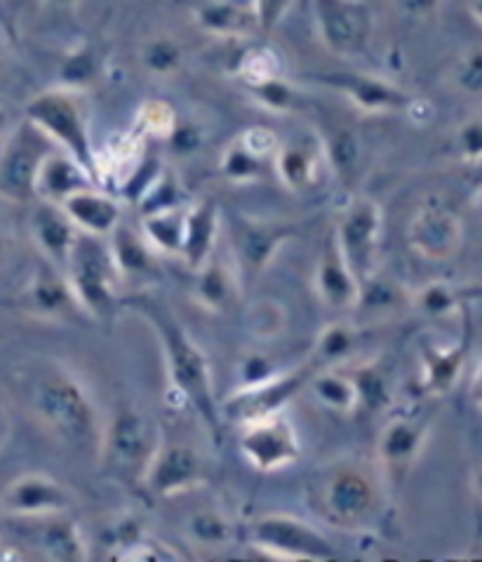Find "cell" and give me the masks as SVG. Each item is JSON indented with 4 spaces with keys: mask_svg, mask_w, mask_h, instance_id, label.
I'll list each match as a JSON object with an SVG mask.
<instances>
[{
    "mask_svg": "<svg viewBox=\"0 0 482 562\" xmlns=\"http://www.w3.org/2000/svg\"><path fill=\"white\" fill-rule=\"evenodd\" d=\"M123 308H135L154 327L172 391L193 409L212 440L220 445L224 438V412L214 393L210 360L201 346L181 327L175 313L152 294H132L130 300H123Z\"/></svg>",
    "mask_w": 482,
    "mask_h": 562,
    "instance_id": "cell-2",
    "label": "cell"
},
{
    "mask_svg": "<svg viewBox=\"0 0 482 562\" xmlns=\"http://www.w3.org/2000/svg\"><path fill=\"white\" fill-rule=\"evenodd\" d=\"M49 144L53 142L26 119L16 127V132H8L3 158H0V193H3L8 203L26 205L36 201L41 165L45 156L53 151Z\"/></svg>",
    "mask_w": 482,
    "mask_h": 562,
    "instance_id": "cell-9",
    "label": "cell"
},
{
    "mask_svg": "<svg viewBox=\"0 0 482 562\" xmlns=\"http://www.w3.org/2000/svg\"><path fill=\"white\" fill-rule=\"evenodd\" d=\"M471 14L475 16V22H478V24H482V0H473V5H471Z\"/></svg>",
    "mask_w": 482,
    "mask_h": 562,
    "instance_id": "cell-54",
    "label": "cell"
},
{
    "mask_svg": "<svg viewBox=\"0 0 482 562\" xmlns=\"http://www.w3.org/2000/svg\"><path fill=\"white\" fill-rule=\"evenodd\" d=\"M249 543L261 555L273 560H335L337 551L332 541L302 518L288 514H266L249 525Z\"/></svg>",
    "mask_w": 482,
    "mask_h": 562,
    "instance_id": "cell-8",
    "label": "cell"
},
{
    "mask_svg": "<svg viewBox=\"0 0 482 562\" xmlns=\"http://www.w3.org/2000/svg\"><path fill=\"white\" fill-rule=\"evenodd\" d=\"M245 90L261 109H269L273 113H294L306 106L304 94L299 92L285 76L255 82V86H247Z\"/></svg>",
    "mask_w": 482,
    "mask_h": 562,
    "instance_id": "cell-41",
    "label": "cell"
},
{
    "mask_svg": "<svg viewBox=\"0 0 482 562\" xmlns=\"http://www.w3.org/2000/svg\"><path fill=\"white\" fill-rule=\"evenodd\" d=\"M187 61V53L181 43L172 36H154L148 38L139 49L142 69L154 78H175L181 74Z\"/></svg>",
    "mask_w": 482,
    "mask_h": 562,
    "instance_id": "cell-38",
    "label": "cell"
},
{
    "mask_svg": "<svg viewBox=\"0 0 482 562\" xmlns=\"http://www.w3.org/2000/svg\"><path fill=\"white\" fill-rule=\"evenodd\" d=\"M115 560H142V562H165V560H181L179 553H175L168 543L158 541L156 537H146L144 532L132 539L127 547H123L121 553L113 555Z\"/></svg>",
    "mask_w": 482,
    "mask_h": 562,
    "instance_id": "cell-46",
    "label": "cell"
},
{
    "mask_svg": "<svg viewBox=\"0 0 482 562\" xmlns=\"http://www.w3.org/2000/svg\"><path fill=\"white\" fill-rule=\"evenodd\" d=\"M240 278L236 269L220 257H210L193 271V302L214 316H226L240 304Z\"/></svg>",
    "mask_w": 482,
    "mask_h": 562,
    "instance_id": "cell-24",
    "label": "cell"
},
{
    "mask_svg": "<svg viewBox=\"0 0 482 562\" xmlns=\"http://www.w3.org/2000/svg\"><path fill=\"white\" fill-rule=\"evenodd\" d=\"M71 492L45 473H24L3 490V516L14 520H43L69 514Z\"/></svg>",
    "mask_w": 482,
    "mask_h": 562,
    "instance_id": "cell-18",
    "label": "cell"
},
{
    "mask_svg": "<svg viewBox=\"0 0 482 562\" xmlns=\"http://www.w3.org/2000/svg\"><path fill=\"white\" fill-rule=\"evenodd\" d=\"M391 3L397 14H403L405 20L417 24L436 20L442 8V0H391Z\"/></svg>",
    "mask_w": 482,
    "mask_h": 562,
    "instance_id": "cell-49",
    "label": "cell"
},
{
    "mask_svg": "<svg viewBox=\"0 0 482 562\" xmlns=\"http://www.w3.org/2000/svg\"><path fill=\"white\" fill-rule=\"evenodd\" d=\"M280 139L266 127H249L226 146L220 160V172L234 184H253L269 172H276Z\"/></svg>",
    "mask_w": 482,
    "mask_h": 562,
    "instance_id": "cell-20",
    "label": "cell"
},
{
    "mask_svg": "<svg viewBox=\"0 0 482 562\" xmlns=\"http://www.w3.org/2000/svg\"><path fill=\"white\" fill-rule=\"evenodd\" d=\"M99 187L94 177L82 168V165L71 158L66 151H49L41 165L36 193L38 201L64 205L69 198L82 189Z\"/></svg>",
    "mask_w": 482,
    "mask_h": 562,
    "instance_id": "cell-26",
    "label": "cell"
},
{
    "mask_svg": "<svg viewBox=\"0 0 482 562\" xmlns=\"http://www.w3.org/2000/svg\"><path fill=\"white\" fill-rule=\"evenodd\" d=\"M220 238V207L212 201L189 203L187 210V234H184V259L187 267L195 271L214 255V245Z\"/></svg>",
    "mask_w": 482,
    "mask_h": 562,
    "instance_id": "cell-30",
    "label": "cell"
},
{
    "mask_svg": "<svg viewBox=\"0 0 482 562\" xmlns=\"http://www.w3.org/2000/svg\"><path fill=\"white\" fill-rule=\"evenodd\" d=\"M210 481L208 461L187 442H170L160 445L158 454L154 457L152 467L144 477V490L158 499H175L181 494L205 487Z\"/></svg>",
    "mask_w": 482,
    "mask_h": 562,
    "instance_id": "cell-15",
    "label": "cell"
},
{
    "mask_svg": "<svg viewBox=\"0 0 482 562\" xmlns=\"http://www.w3.org/2000/svg\"><path fill=\"white\" fill-rule=\"evenodd\" d=\"M452 156L467 165H482V121L473 119L455 130Z\"/></svg>",
    "mask_w": 482,
    "mask_h": 562,
    "instance_id": "cell-45",
    "label": "cell"
},
{
    "mask_svg": "<svg viewBox=\"0 0 482 562\" xmlns=\"http://www.w3.org/2000/svg\"><path fill=\"white\" fill-rule=\"evenodd\" d=\"M43 3H45V8H49L57 14H71L78 10L80 0H43Z\"/></svg>",
    "mask_w": 482,
    "mask_h": 562,
    "instance_id": "cell-51",
    "label": "cell"
},
{
    "mask_svg": "<svg viewBox=\"0 0 482 562\" xmlns=\"http://www.w3.org/2000/svg\"><path fill=\"white\" fill-rule=\"evenodd\" d=\"M299 234V224L288 220H259L236 217L231 222L236 259L249 273H261L271 267L280 247Z\"/></svg>",
    "mask_w": 482,
    "mask_h": 562,
    "instance_id": "cell-19",
    "label": "cell"
},
{
    "mask_svg": "<svg viewBox=\"0 0 482 562\" xmlns=\"http://www.w3.org/2000/svg\"><path fill=\"white\" fill-rule=\"evenodd\" d=\"M66 276H69L71 288L80 306L86 308L88 318L111 323L115 318V311L123 308L119 288L125 280L109 238L80 231L69 267H66Z\"/></svg>",
    "mask_w": 482,
    "mask_h": 562,
    "instance_id": "cell-4",
    "label": "cell"
},
{
    "mask_svg": "<svg viewBox=\"0 0 482 562\" xmlns=\"http://www.w3.org/2000/svg\"><path fill=\"white\" fill-rule=\"evenodd\" d=\"M187 210L189 205H179V207L144 214L142 217L144 236L158 252L181 259V252H184V234H187Z\"/></svg>",
    "mask_w": 482,
    "mask_h": 562,
    "instance_id": "cell-35",
    "label": "cell"
},
{
    "mask_svg": "<svg viewBox=\"0 0 482 562\" xmlns=\"http://www.w3.org/2000/svg\"><path fill=\"white\" fill-rule=\"evenodd\" d=\"M179 119L177 111L162 102V99H152V102H144L137 111V125L135 135L137 137H154V139H170Z\"/></svg>",
    "mask_w": 482,
    "mask_h": 562,
    "instance_id": "cell-44",
    "label": "cell"
},
{
    "mask_svg": "<svg viewBox=\"0 0 482 562\" xmlns=\"http://www.w3.org/2000/svg\"><path fill=\"white\" fill-rule=\"evenodd\" d=\"M318 36L337 57H360L374 31L370 8L362 0H313L311 3Z\"/></svg>",
    "mask_w": 482,
    "mask_h": 562,
    "instance_id": "cell-13",
    "label": "cell"
},
{
    "mask_svg": "<svg viewBox=\"0 0 482 562\" xmlns=\"http://www.w3.org/2000/svg\"><path fill=\"white\" fill-rule=\"evenodd\" d=\"M162 445L158 424L142 409L123 405L104 424L99 442V469L111 481L123 485H144V477Z\"/></svg>",
    "mask_w": 482,
    "mask_h": 562,
    "instance_id": "cell-3",
    "label": "cell"
},
{
    "mask_svg": "<svg viewBox=\"0 0 482 562\" xmlns=\"http://www.w3.org/2000/svg\"><path fill=\"white\" fill-rule=\"evenodd\" d=\"M306 391L313 393V398L323 407L337 412V415H346V417L358 415L360 398H358V389L351 372L344 374V372H337V368L315 372Z\"/></svg>",
    "mask_w": 482,
    "mask_h": 562,
    "instance_id": "cell-34",
    "label": "cell"
},
{
    "mask_svg": "<svg viewBox=\"0 0 482 562\" xmlns=\"http://www.w3.org/2000/svg\"><path fill=\"white\" fill-rule=\"evenodd\" d=\"M8 306H14L29 318L49 323L74 321L76 316L88 318L86 308L80 306L78 296L71 288L69 276L43 257L38 267L29 276L26 283L20 288V292H16L12 300H8Z\"/></svg>",
    "mask_w": 482,
    "mask_h": 562,
    "instance_id": "cell-11",
    "label": "cell"
},
{
    "mask_svg": "<svg viewBox=\"0 0 482 562\" xmlns=\"http://www.w3.org/2000/svg\"><path fill=\"white\" fill-rule=\"evenodd\" d=\"M299 3H302L306 10H311V3H313V0H299Z\"/></svg>",
    "mask_w": 482,
    "mask_h": 562,
    "instance_id": "cell-55",
    "label": "cell"
},
{
    "mask_svg": "<svg viewBox=\"0 0 482 562\" xmlns=\"http://www.w3.org/2000/svg\"><path fill=\"white\" fill-rule=\"evenodd\" d=\"M10 382L26 417L43 434L78 452H99L104 424L80 379L59 360H29L16 366Z\"/></svg>",
    "mask_w": 482,
    "mask_h": 562,
    "instance_id": "cell-1",
    "label": "cell"
},
{
    "mask_svg": "<svg viewBox=\"0 0 482 562\" xmlns=\"http://www.w3.org/2000/svg\"><path fill=\"white\" fill-rule=\"evenodd\" d=\"M187 537L191 543L201 549H226L231 541L236 539L238 527L234 525L222 508L205 506L198 508L189 516L187 525Z\"/></svg>",
    "mask_w": 482,
    "mask_h": 562,
    "instance_id": "cell-36",
    "label": "cell"
},
{
    "mask_svg": "<svg viewBox=\"0 0 482 562\" xmlns=\"http://www.w3.org/2000/svg\"><path fill=\"white\" fill-rule=\"evenodd\" d=\"M360 344L358 329L346 323H332L315 337L309 358L318 366V370L339 368L344 360L351 358Z\"/></svg>",
    "mask_w": 482,
    "mask_h": 562,
    "instance_id": "cell-37",
    "label": "cell"
},
{
    "mask_svg": "<svg viewBox=\"0 0 482 562\" xmlns=\"http://www.w3.org/2000/svg\"><path fill=\"white\" fill-rule=\"evenodd\" d=\"M38 532V549L47 560L59 562H78L88 560V543L82 539L78 525L69 514H59L53 518H43Z\"/></svg>",
    "mask_w": 482,
    "mask_h": 562,
    "instance_id": "cell-33",
    "label": "cell"
},
{
    "mask_svg": "<svg viewBox=\"0 0 482 562\" xmlns=\"http://www.w3.org/2000/svg\"><path fill=\"white\" fill-rule=\"evenodd\" d=\"M24 119L38 127L43 135L57 144L61 151L76 158L86 168L99 187V154L90 137L88 119L71 90H47L33 97L24 109Z\"/></svg>",
    "mask_w": 482,
    "mask_h": 562,
    "instance_id": "cell-5",
    "label": "cell"
},
{
    "mask_svg": "<svg viewBox=\"0 0 482 562\" xmlns=\"http://www.w3.org/2000/svg\"><path fill=\"white\" fill-rule=\"evenodd\" d=\"M471 346V327L467 323L459 341L455 344H424L422 346V391L426 395H445L463 372Z\"/></svg>",
    "mask_w": 482,
    "mask_h": 562,
    "instance_id": "cell-25",
    "label": "cell"
},
{
    "mask_svg": "<svg viewBox=\"0 0 482 562\" xmlns=\"http://www.w3.org/2000/svg\"><path fill=\"white\" fill-rule=\"evenodd\" d=\"M315 294L329 311H354L360 304L362 285L354 273L351 263L346 261L335 228L329 231L318 257V267L313 276Z\"/></svg>",
    "mask_w": 482,
    "mask_h": 562,
    "instance_id": "cell-21",
    "label": "cell"
},
{
    "mask_svg": "<svg viewBox=\"0 0 482 562\" xmlns=\"http://www.w3.org/2000/svg\"><path fill=\"white\" fill-rule=\"evenodd\" d=\"M351 376L358 389L360 415L365 417L384 415V412L393 405V395H395L393 370L389 368V362L384 358L360 362V366L351 370Z\"/></svg>",
    "mask_w": 482,
    "mask_h": 562,
    "instance_id": "cell-32",
    "label": "cell"
},
{
    "mask_svg": "<svg viewBox=\"0 0 482 562\" xmlns=\"http://www.w3.org/2000/svg\"><path fill=\"white\" fill-rule=\"evenodd\" d=\"M471 395H473V403H475V407L482 412V358H480V366H478V370H475V376H473Z\"/></svg>",
    "mask_w": 482,
    "mask_h": 562,
    "instance_id": "cell-52",
    "label": "cell"
},
{
    "mask_svg": "<svg viewBox=\"0 0 482 562\" xmlns=\"http://www.w3.org/2000/svg\"><path fill=\"white\" fill-rule=\"evenodd\" d=\"M311 80L318 82L323 88L337 90L348 104L368 115L403 113L414 106V99L410 92L379 76L351 71H323L311 74Z\"/></svg>",
    "mask_w": 482,
    "mask_h": 562,
    "instance_id": "cell-17",
    "label": "cell"
},
{
    "mask_svg": "<svg viewBox=\"0 0 482 562\" xmlns=\"http://www.w3.org/2000/svg\"><path fill=\"white\" fill-rule=\"evenodd\" d=\"M240 452L255 471L276 473L302 459V442L292 422L280 412L243 426Z\"/></svg>",
    "mask_w": 482,
    "mask_h": 562,
    "instance_id": "cell-16",
    "label": "cell"
},
{
    "mask_svg": "<svg viewBox=\"0 0 482 562\" xmlns=\"http://www.w3.org/2000/svg\"><path fill=\"white\" fill-rule=\"evenodd\" d=\"M115 261L123 280H135V283H152L160 276V267L156 259V247L148 243L144 234H137L123 222L115 226L113 234L109 236Z\"/></svg>",
    "mask_w": 482,
    "mask_h": 562,
    "instance_id": "cell-28",
    "label": "cell"
},
{
    "mask_svg": "<svg viewBox=\"0 0 482 562\" xmlns=\"http://www.w3.org/2000/svg\"><path fill=\"white\" fill-rule=\"evenodd\" d=\"M285 306L278 304L276 300H257L245 311V325L249 329V335L257 337L259 341L276 339L282 329H285Z\"/></svg>",
    "mask_w": 482,
    "mask_h": 562,
    "instance_id": "cell-43",
    "label": "cell"
},
{
    "mask_svg": "<svg viewBox=\"0 0 482 562\" xmlns=\"http://www.w3.org/2000/svg\"><path fill=\"white\" fill-rule=\"evenodd\" d=\"M294 0H253L255 12H257V22H259V33L269 36V33L276 31V26L282 22V16L288 14Z\"/></svg>",
    "mask_w": 482,
    "mask_h": 562,
    "instance_id": "cell-48",
    "label": "cell"
},
{
    "mask_svg": "<svg viewBox=\"0 0 482 562\" xmlns=\"http://www.w3.org/2000/svg\"><path fill=\"white\" fill-rule=\"evenodd\" d=\"M315 372H321L318 366H315L311 358H306L302 366H296L292 370L273 372L271 376L261 379V382L240 386L224 401V419L231 424L245 426L249 422L280 415L294 395L309 389Z\"/></svg>",
    "mask_w": 482,
    "mask_h": 562,
    "instance_id": "cell-7",
    "label": "cell"
},
{
    "mask_svg": "<svg viewBox=\"0 0 482 562\" xmlns=\"http://www.w3.org/2000/svg\"><path fill=\"white\" fill-rule=\"evenodd\" d=\"M471 492H473V497L482 504V464H478L471 473Z\"/></svg>",
    "mask_w": 482,
    "mask_h": 562,
    "instance_id": "cell-53",
    "label": "cell"
},
{
    "mask_svg": "<svg viewBox=\"0 0 482 562\" xmlns=\"http://www.w3.org/2000/svg\"><path fill=\"white\" fill-rule=\"evenodd\" d=\"M430 419L424 415H395L381 428L377 440V467L391 487H403L419 461Z\"/></svg>",
    "mask_w": 482,
    "mask_h": 562,
    "instance_id": "cell-14",
    "label": "cell"
},
{
    "mask_svg": "<svg viewBox=\"0 0 482 562\" xmlns=\"http://www.w3.org/2000/svg\"><path fill=\"white\" fill-rule=\"evenodd\" d=\"M195 24L217 38H247L253 31H259L253 0L247 5L245 0H208L198 8Z\"/></svg>",
    "mask_w": 482,
    "mask_h": 562,
    "instance_id": "cell-29",
    "label": "cell"
},
{
    "mask_svg": "<svg viewBox=\"0 0 482 562\" xmlns=\"http://www.w3.org/2000/svg\"><path fill=\"white\" fill-rule=\"evenodd\" d=\"M29 231H31L33 243L38 247L41 257L53 261L61 271H66L74 252V245L80 234V228L74 224L69 212H66L61 205L41 201L31 212Z\"/></svg>",
    "mask_w": 482,
    "mask_h": 562,
    "instance_id": "cell-22",
    "label": "cell"
},
{
    "mask_svg": "<svg viewBox=\"0 0 482 562\" xmlns=\"http://www.w3.org/2000/svg\"><path fill=\"white\" fill-rule=\"evenodd\" d=\"M482 296V288H461L436 280L419 288L410 296V306L426 321H440L450 316H467L469 302Z\"/></svg>",
    "mask_w": 482,
    "mask_h": 562,
    "instance_id": "cell-31",
    "label": "cell"
},
{
    "mask_svg": "<svg viewBox=\"0 0 482 562\" xmlns=\"http://www.w3.org/2000/svg\"><path fill=\"white\" fill-rule=\"evenodd\" d=\"M412 252L428 263H445L461 252L463 222L459 210L434 195L412 212L407 224Z\"/></svg>",
    "mask_w": 482,
    "mask_h": 562,
    "instance_id": "cell-12",
    "label": "cell"
},
{
    "mask_svg": "<svg viewBox=\"0 0 482 562\" xmlns=\"http://www.w3.org/2000/svg\"><path fill=\"white\" fill-rule=\"evenodd\" d=\"M97 53L92 47H82L78 53H74L69 59L64 61L61 69V80L69 90L88 86V82L94 80L97 76Z\"/></svg>",
    "mask_w": 482,
    "mask_h": 562,
    "instance_id": "cell-47",
    "label": "cell"
},
{
    "mask_svg": "<svg viewBox=\"0 0 482 562\" xmlns=\"http://www.w3.org/2000/svg\"><path fill=\"white\" fill-rule=\"evenodd\" d=\"M379 502L372 475L360 467H335L311 483V506L323 522L341 530L362 527Z\"/></svg>",
    "mask_w": 482,
    "mask_h": 562,
    "instance_id": "cell-6",
    "label": "cell"
},
{
    "mask_svg": "<svg viewBox=\"0 0 482 562\" xmlns=\"http://www.w3.org/2000/svg\"><path fill=\"white\" fill-rule=\"evenodd\" d=\"M341 252L351 263L360 285L370 283L377 276L381 234H384V212L372 198L358 195L341 212V220L335 226Z\"/></svg>",
    "mask_w": 482,
    "mask_h": 562,
    "instance_id": "cell-10",
    "label": "cell"
},
{
    "mask_svg": "<svg viewBox=\"0 0 482 562\" xmlns=\"http://www.w3.org/2000/svg\"><path fill=\"white\" fill-rule=\"evenodd\" d=\"M170 146L177 156H191L203 146V132L191 123H177L175 132L170 135Z\"/></svg>",
    "mask_w": 482,
    "mask_h": 562,
    "instance_id": "cell-50",
    "label": "cell"
},
{
    "mask_svg": "<svg viewBox=\"0 0 482 562\" xmlns=\"http://www.w3.org/2000/svg\"><path fill=\"white\" fill-rule=\"evenodd\" d=\"M447 88L457 97L469 99V102H480L482 99V45L467 47L457 55L447 71Z\"/></svg>",
    "mask_w": 482,
    "mask_h": 562,
    "instance_id": "cell-39",
    "label": "cell"
},
{
    "mask_svg": "<svg viewBox=\"0 0 482 562\" xmlns=\"http://www.w3.org/2000/svg\"><path fill=\"white\" fill-rule=\"evenodd\" d=\"M325 144V154H327V168L335 170L339 181L344 187H351V181L358 175V165H360V144L348 130H335Z\"/></svg>",
    "mask_w": 482,
    "mask_h": 562,
    "instance_id": "cell-42",
    "label": "cell"
},
{
    "mask_svg": "<svg viewBox=\"0 0 482 562\" xmlns=\"http://www.w3.org/2000/svg\"><path fill=\"white\" fill-rule=\"evenodd\" d=\"M61 207L69 212V217L80 231L92 236L109 238L123 220L121 203L111 193H107L104 187L82 189L74 193Z\"/></svg>",
    "mask_w": 482,
    "mask_h": 562,
    "instance_id": "cell-27",
    "label": "cell"
},
{
    "mask_svg": "<svg viewBox=\"0 0 482 562\" xmlns=\"http://www.w3.org/2000/svg\"><path fill=\"white\" fill-rule=\"evenodd\" d=\"M323 165H327L323 139L304 135L290 139L288 144H280V151L276 156V175L282 187L299 193L318 184Z\"/></svg>",
    "mask_w": 482,
    "mask_h": 562,
    "instance_id": "cell-23",
    "label": "cell"
},
{
    "mask_svg": "<svg viewBox=\"0 0 482 562\" xmlns=\"http://www.w3.org/2000/svg\"><path fill=\"white\" fill-rule=\"evenodd\" d=\"M236 76L243 80V86H255V82L269 80L276 76H285L282 71V59L271 45H245L234 64Z\"/></svg>",
    "mask_w": 482,
    "mask_h": 562,
    "instance_id": "cell-40",
    "label": "cell"
}]
</instances>
